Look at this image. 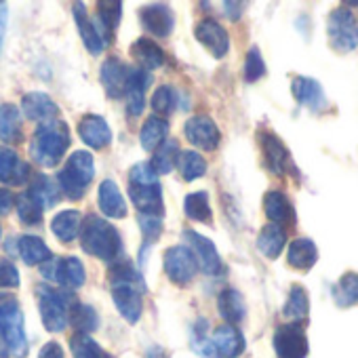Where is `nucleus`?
Wrapping results in <instances>:
<instances>
[{
    "label": "nucleus",
    "instance_id": "obj_14",
    "mask_svg": "<svg viewBox=\"0 0 358 358\" xmlns=\"http://www.w3.org/2000/svg\"><path fill=\"white\" fill-rule=\"evenodd\" d=\"M129 196L137 207L139 215H154L162 217L164 203H162V188L160 184H129Z\"/></svg>",
    "mask_w": 358,
    "mask_h": 358
},
{
    "label": "nucleus",
    "instance_id": "obj_31",
    "mask_svg": "<svg viewBox=\"0 0 358 358\" xmlns=\"http://www.w3.org/2000/svg\"><path fill=\"white\" fill-rule=\"evenodd\" d=\"M287 245V232L285 228L280 226H274V224H268L262 228L259 236H257V249L262 255H266L268 259H276L282 249Z\"/></svg>",
    "mask_w": 358,
    "mask_h": 358
},
{
    "label": "nucleus",
    "instance_id": "obj_10",
    "mask_svg": "<svg viewBox=\"0 0 358 358\" xmlns=\"http://www.w3.org/2000/svg\"><path fill=\"white\" fill-rule=\"evenodd\" d=\"M131 76H133V68L127 66L124 62H120L118 57H108L99 68L101 85L112 99L124 97L129 83H131Z\"/></svg>",
    "mask_w": 358,
    "mask_h": 358
},
{
    "label": "nucleus",
    "instance_id": "obj_56",
    "mask_svg": "<svg viewBox=\"0 0 358 358\" xmlns=\"http://www.w3.org/2000/svg\"><path fill=\"white\" fill-rule=\"evenodd\" d=\"M0 234H3V226H0Z\"/></svg>",
    "mask_w": 358,
    "mask_h": 358
},
{
    "label": "nucleus",
    "instance_id": "obj_36",
    "mask_svg": "<svg viewBox=\"0 0 358 358\" xmlns=\"http://www.w3.org/2000/svg\"><path fill=\"white\" fill-rule=\"evenodd\" d=\"M68 322L76 329V333H93L99 327V316L93 306L74 301L68 310Z\"/></svg>",
    "mask_w": 358,
    "mask_h": 358
},
{
    "label": "nucleus",
    "instance_id": "obj_22",
    "mask_svg": "<svg viewBox=\"0 0 358 358\" xmlns=\"http://www.w3.org/2000/svg\"><path fill=\"white\" fill-rule=\"evenodd\" d=\"M293 97L297 103L310 108L312 112H320L324 106H327V97H324V91L322 87L314 80V78H308V76H295L293 78Z\"/></svg>",
    "mask_w": 358,
    "mask_h": 358
},
{
    "label": "nucleus",
    "instance_id": "obj_25",
    "mask_svg": "<svg viewBox=\"0 0 358 358\" xmlns=\"http://www.w3.org/2000/svg\"><path fill=\"white\" fill-rule=\"evenodd\" d=\"M264 211L268 215V220L274 226H291L295 224V211L291 201L287 199V194L282 192H268L264 199Z\"/></svg>",
    "mask_w": 358,
    "mask_h": 358
},
{
    "label": "nucleus",
    "instance_id": "obj_8",
    "mask_svg": "<svg viewBox=\"0 0 358 358\" xmlns=\"http://www.w3.org/2000/svg\"><path fill=\"white\" fill-rule=\"evenodd\" d=\"M184 238L188 241V249L192 251V255H194L199 268H201L205 274L217 276V274L224 272V262H222V257H220V253H217L213 241H209L207 236H203V234H199V232H194V230H186V232H184Z\"/></svg>",
    "mask_w": 358,
    "mask_h": 358
},
{
    "label": "nucleus",
    "instance_id": "obj_7",
    "mask_svg": "<svg viewBox=\"0 0 358 358\" xmlns=\"http://www.w3.org/2000/svg\"><path fill=\"white\" fill-rule=\"evenodd\" d=\"M162 266H164L166 276L175 285H188L199 270V264H196L192 251L184 245L166 249L162 255Z\"/></svg>",
    "mask_w": 358,
    "mask_h": 358
},
{
    "label": "nucleus",
    "instance_id": "obj_15",
    "mask_svg": "<svg viewBox=\"0 0 358 358\" xmlns=\"http://www.w3.org/2000/svg\"><path fill=\"white\" fill-rule=\"evenodd\" d=\"M30 177H32L30 164L24 162L13 148L0 145V184L20 186L26 184Z\"/></svg>",
    "mask_w": 358,
    "mask_h": 358
},
{
    "label": "nucleus",
    "instance_id": "obj_50",
    "mask_svg": "<svg viewBox=\"0 0 358 358\" xmlns=\"http://www.w3.org/2000/svg\"><path fill=\"white\" fill-rule=\"evenodd\" d=\"M22 278H20V270L15 268V264H11L9 259H0V287L3 289H15L20 287Z\"/></svg>",
    "mask_w": 358,
    "mask_h": 358
},
{
    "label": "nucleus",
    "instance_id": "obj_42",
    "mask_svg": "<svg viewBox=\"0 0 358 358\" xmlns=\"http://www.w3.org/2000/svg\"><path fill=\"white\" fill-rule=\"evenodd\" d=\"M333 297L337 301V306L341 308H350L354 303H358V274L348 272L341 276V280L333 287Z\"/></svg>",
    "mask_w": 358,
    "mask_h": 358
},
{
    "label": "nucleus",
    "instance_id": "obj_23",
    "mask_svg": "<svg viewBox=\"0 0 358 358\" xmlns=\"http://www.w3.org/2000/svg\"><path fill=\"white\" fill-rule=\"evenodd\" d=\"M97 207L106 217L122 220L127 215V203L120 194V188L112 182V179H103L97 190Z\"/></svg>",
    "mask_w": 358,
    "mask_h": 358
},
{
    "label": "nucleus",
    "instance_id": "obj_13",
    "mask_svg": "<svg viewBox=\"0 0 358 358\" xmlns=\"http://www.w3.org/2000/svg\"><path fill=\"white\" fill-rule=\"evenodd\" d=\"M139 22L143 26V30H148L150 34H154L156 38H166L173 32L175 20H173V11L169 5L162 3H154V5H145L139 9Z\"/></svg>",
    "mask_w": 358,
    "mask_h": 358
},
{
    "label": "nucleus",
    "instance_id": "obj_29",
    "mask_svg": "<svg viewBox=\"0 0 358 358\" xmlns=\"http://www.w3.org/2000/svg\"><path fill=\"white\" fill-rule=\"evenodd\" d=\"M150 85V72L141 70V68H133V76L129 83V89L124 93V101H127V112L131 116H139L143 112V93Z\"/></svg>",
    "mask_w": 358,
    "mask_h": 358
},
{
    "label": "nucleus",
    "instance_id": "obj_4",
    "mask_svg": "<svg viewBox=\"0 0 358 358\" xmlns=\"http://www.w3.org/2000/svg\"><path fill=\"white\" fill-rule=\"evenodd\" d=\"M36 293L45 329L51 333H62L68 327V310L76 299L72 295L68 297V291H53L47 285H41Z\"/></svg>",
    "mask_w": 358,
    "mask_h": 358
},
{
    "label": "nucleus",
    "instance_id": "obj_38",
    "mask_svg": "<svg viewBox=\"0 0 358 358\" xmlns=\"http://www.w3.org/2000/svg\"><path fill=\"white\" fill-rule=\"evenodd\" d=\"M177 158H179V143L175 139H171V141H164L160 148L154 150L150 166L154 169L156 175H166L177 166Z\"/></svg>",
    "mask_w": 358,
    "mask_h": 358
},
{
    "label": "nucleus",
    "instance_id": "obj_37",
    "mask_svg": "<svg viewBox=\"0 0 358 358\" xmlns=\"http://www.w3.org/2000/svg\"><path fill=\"white\" fill-rule=\"evenodd\" d=\"M308 312H310V301H308V293L303 287L299 285H293L291 291H289V299L282 308V316L289 318L291 322H301L308 318Z\"/></svg>",
    "mask_w": 358,
    "mask_h": 358
},
{
    "label": "nucleus",
    "instance_id": "obj_55",
    "mask_svg": "<svg viewBox=\"0 0 358 358\" xmlns=\"http://www.w3.org/2000/svg\"><path fill=\"white\" fill-rule=\"evenodd\" d=\"M148 358H169V356H166V352L160 345H152L148 350Z\"/></svg>",
    "mask_w": 358,
    "mask_h": 358
},
{
    "label": "nucleus",
    "instance_id": "obj_46",
    "mask_svg": "<svg viewBox=\"0 0 358 358\" xmlns=\"http://www.w3.org/2000/svg\"><path fill=\"white\" fill-rule=\"evenodd\" d=\"M266 74V64H264V57L259 53L257 47H251L247 57H245V80L247 83H255L259 80L262 76Z\"/></svg>",
    "mask_w": 358,
    "mask_h": 358
},
{
    "label": "nucleus",
    "instance_id": "obj_32",
    "mask_svg": "<svg viewBox=\"0 0 358 358\" xmlns=\"http://www.w3.org/2000/svg\"><path fill=\"white\" fill-rule=\"evenodd\" d=\"M20 255L22 259L28 264V266H43L47 262L53 259V253L51 249L47 247V243L38 236H32V234H26L20 238Z\"/></svg>",
    "mask_w": 358,
    "mask_h": 358
},
{
    "label": "nucleus",
    "instance_id": "obj_11",
    "mask_svg": "<svg viewBox=\"0 0 358 358\" xmlns=\"http://www.w3.org/2000/svg\"><path fill=\"white\" fill-rule=\"evenodd\" d=\"M184 135L186 139L207 152H213L220 141H222V133L217 129V124L213 122V118L209 116H192L186 124H184Z\"/></svg>",
    "mask_w": 358,
    "mask_h": 358
},
{
    "label": "nucleus",
    "instance_id": "obj_6",
    "mask_svg": "<svg viewBox=\"0 0 358 358\" xmlns=\"http://www.w3.org/2000/svg\"><path fill=\"white\" fill-rule=\"evenodd\" d=\"M43 276L51 282H59L66 289H80L87 280L85 266L78 257H53L51 262L43 264Z\"/></svg>",
    "mask_w": 358,
    "mask_h": 358
},
{
    "label": "nucleus",
    "instance_id": "obj_51",
    "mask_svg": "<svg viewBox=\"0 0 358 358\" xmlns=\"http://www.w3.org/2000/svg\"><path fill=\"white\" fill-rule=\"evenodd\" d=\"M15 201H17V196L11 190L0 188V215H9L11 209L15 207Z\"/></svg>",
    "mask_w": 358,
    "mask_h": 358
},
{
    "label": "nucleus",
    "instance_id": "obj_12",
    "mask_svg": "<svg viewBox=\"0 0 358 358\" xmlns=\"http://www.w3.org/2000/svg\"><path fill=\"white\" fill-rule=\"evenodd\" d=\"M194 36L215 59L226 57V53L230 49V36H228L226 28H222V24H217L215 20L199 22L194 28Z\"/></svg>",
    "mask_w": 358,
    "mask_h": 358
},
{
    "label": "nucleus",
    "instance_id": "obj_16",
    "mask_svg": "<svg viewBox=\"0 0 358 358\" xmlns=\"http://www.w3.org/2000/svg\"><path fill=\"white\" fill-rule=\"evenodd\" d=\"M141 293L143 291L139 287H133V285H112L114 306L129 324H135L141 318V310H143Z\"/></svg>",
    "mask_w": 358,
    "mask_h": 358
},
{
    "label": "nucleus",
    "instance_id": "obj_2",
    "mask_svg": "<svg viewBox=\"0 0 358 358\" xmlns=\"http://www.w3.org/2000/svg\"><path fill=\"white\" fill-rule=\"evenodd\" d=\"M80 243H83L85 253H89L106 264L116 262L122 251V238H120L118 230L99 215H87L83 220Z\"/></svg>",
    "mask_w": 358,
    "mask_h": 358
},
{
    "label": "nucleus",
    "instance_id": "obj_17",
    "mask_svg": "<svg viewBox=\"0 0 358 358\" xmlns=\"http://www.w3.org/2000/svg\"><path fill=\"white\" fill-rule=\"evenodd\" d=\"M122 17V3L118 0H106V3H97V20H91L101 43L108 47L114 38V32Z\"/></svg>",
    "mask_w": 358,
    "mask_h": 358
},
{
    "label": "nucleus",
    "instance_id": "obj_21",
    "mask_svg": "<svg viewBox=\"0 0 358 358\" xmlns=\"http://www.w3.org/2000/svg\"><path fill=\"white\" fill-rule=\"evenodd\" d=\"M262 150H264L266 164L274 175H285L293 166L285 143L274 133H262Z\"/></svg>",
    "mask_w": 358,
    "mask_h": 358
},
{
    "label": "nucleus",
    "instance_id": "obj_19",
    "mask_svg": "<svg viewBox=\"0 0 358 358\" xmlns=\"http://www.w3.org/2000/svg\"><path fill=\"white\" fill-rule=\"evenodd\" d=\"M217 358H238L245 352V337L232 324H222L215 329L211 339Z\"/></svg>",
    "mask_w": 358,
    "mask_h": 358
},
{
    "label": "nucleus",
    "instance_id": "obj_5",
    "mask_svg": "<svg viewBox=\"0 0 358 358\" xmlns=\"http://www.w3.org/2000/svg\"><path fill=\"white\" fill-rule=\"evenodd\" d=\"M329 43L339 53H352L358 47V20L350 7L333 9L327 22Z\"/></svg>",
    "mask_w": 358,
    "mask_h": 358
},
{
    "label": "nucleus",
    "instance_id": "obj_24",
    "mask_svg": "<svg viewBox=\"0 0 358 358\" xmlns=\"http://www.w3.org/2000/svg\"><path fill=\"white\" fill-rule=\"evenodd\" d=\"M131 57L137 62V66L145 72L150 70H158L164 66L166 62V55L164 51L150 38H137L133 45H131Z\"/></svg>",
    "mask_w": 358,
    "mask_h": 358
},
{
    "label": "nucleus",
    "instance_id": "obj_40",
    "mask_svg": "<svg viewBox=\"0 0 358 358\" xmlns=\"http://www.w3.org/2000/svg\"><path fill=\"white\" fill-rule=\"evenodd\" d=\"M20 310V301L13 293H0V358H9V339H7V318Z\"/></svg>",
    "mask_w": 358,
    "mask_h": 358
},
{
    "label": "nucleus",
    "instance_id": "obj_45",
    "mask_svg": "<svg viewBox=\"0 0 358 358\" xmlns=\"http://www.w3.org/2000/svg\"><path fill=\"white\" fill-rule=\"evenodd\" d=\"M15 207H17L20 220H22L26 226H38V224L43 222V211H45V209H43L28 192H24V194L17 196Z\"/></svg>",
    "mask_w": 358,
    "mask_h": 358
},
{
    "label": "nucleus",
    "instance_id": "obj_41",
    "mask_svg": "<svg viewBox=\"0 0 358 358\" xmlns=\"http://www.w3.org/2000/svg\"><path fill=\"white\" fill-rule=\"evenodd\" d=\"M177 169H179V173H182V177L186 179V182H194V179H199V177H203L207 173V162L199 152L186 150V152H179Z\"/></svg>",
    "mask_w": 358,
    "mask_h": 358
},
{
    "label": "nucleus",
    "instance_id": "obj_53",
    "mask_svg": "<svg viewBox=\"0 0 358 358\" xmlns=\"http://www.w3.org/2000/svg\"><path fill=\"white\" fill-rule=\"evenodd\" d=\"M224 9H226V15L230 17V22H238L245 5L243 3H224Z\"/></svg>",
    "mask_w": 358,
    "mask_h": 358
},
{
    "label": "nucleus",
    "instance_id": "obj_28",
    "mask_svg": "<svg viewBox=\"0 0 358 358\" xmlns=\"http://www.w3.org/2000/svg\"><path fill=\"white\" fill-rule=\"evenodd\" d=\"M0 139L9 145L22 141V112L13 103H0Z\"/></svg>",
    "mask_w": 358,
    "mask_h": 358
},
{
    "label": "nucleus",
    "instance_id": "obj_52",
    "mask_svg": "<svg viewBox=\"0 0 358 358\" xmlns=\"http://www.w3.org/2000/svg\"><path fill=\"white\" fill-rule=\"evenodd\" d=\"M38 358H66V354H64V348L57 341H49V343L43 345Z\"/></svg>",
    "mask_w": 358,
    "mask_h": 358
},
{
    "label": "nucleus",
    "instance_id": "obj_47",
    "mask_svg": "<svg viewBox=\"0 0 358 358\" xmlns=\"http://www.w3.org/2000/svg\"><path fill=\"white\" fill-rule=\"evenodd\" d=\"M175 108V91L166 85L158 87L152 95V110L160 116H169Z\"/></svg>",
    "mask_w": 358,
    "mask_h": 358
},
{
    "label": "nucleus",
    "instance_id": "obj_54",
    "mask_svg": "<svg viewBox=\"0 0 358 358\" xmlns=\"http://www.w3.org/2000/svg\"><path fill=\"white\" fill-rule=\"evenodd\" d=\"M5 30H7V7H5L3 3H0V53H3Z\"/></svg>",
    "mask_w": 358,
    "mask_h": 358
},
{
    "label": "nucleus",
    "instance_id": "obj_27",
    "mask_svg": "<svg viewBox=\"0 0 358 358\" xmlns=\"http://www.w3.org/2000/svg\"><path fill=\"white\" fill-rule=\"evenodd\" d=\"M72 9H74V22H76V26H78V34H80V38H83V43H85V47H87V51H89L91 55H99V53L106 49V45L101 43V38H99V34H97V30H95L91 17L87 15L85 5H83V3H74Z\"/></svg>",
    "mask_w": 358,
    "mask_h": 358
},
{
    "label": "nucleus",
    "instance_id": "obj_9",
    "mask_svg": "<svg viewBox=\"0 0 358 358\" xmlns=\"http://www.w3.org/2000/svg\"><path fill=\"white\" fill-rule=\"evenodd\" d=\"M274 350L278 358H306L308 356V337L297 322H289L276 329Z\"/></svg>",
    "mask_w": 358,
    "mask_h": 358
},
{
    "label": "nucleus",
    "instance_id": "obj_30",
    "mask_svg": "<svg viewBox=\"0 0 358 358\" xmlns=\"http://www.w3.org/2000/svg\"><path fill=\"white\" fill-rule=\"evenodd\" d=\"M217 310L222 314V318L228 322V324H238L243 322L245 314H247V306H245V299L243 295L236 291V289H226L220 293L217 297Z\"/></svg>",
    "mask_w": 358,
    "mask_h": 358
},
{
    "label": "nucleus",
    "instance_id": "obj_26",
    "mask_svg": "<svg viewBox=\"0 0 358 358\" xmlns=\"http://www.w3.org/2000/svg\"><path fill=\"white\" fill-rule=\"evenodd\" d=\"M30 179H32V182L28 186V194L43 209H53L62 199V190H59L57 182H53V179L47 177V175H36V177H30Z\"/></svg>",
    "mask_w": 358,
    "mask_h": 358
},
{
    "label": "nucleus",
    "instance_id": "obj_49",
    "mask_svg": "<svg viewBox=\"0 0 358 358\" xmlns=\"http://www.w3.org/2000/svg\"><path fill=\"white\" fill-rule=\"evenodd\" d=\"M129 184H158V175L150 162H137L129 169Z\"/></svg>",
    "mask_w": 358,
    "mask_h": 358
},
{
    "label": "nucleus",
    "instance_id": "obj_48",
    "mask_svg": "<svg viewBox=\"0 0 358 358\" xmlns=\"http://www.w3.org/2000/svg\"><path fill=\"white\" fill-rule=\"evenodd\" d=\"M139 228H141V236H143V249H148V245L158 241L162 234V217L139 215Z\"/></svg>",
    "mask_w": 358,
    "mask_h": 358
},
{
    "label": "nucleus",
    "instance_id": "obj_39",
    "mask_svg": "<svg viewBox=\"0 0 358 358\" xmlns=\"http://www.w3.org/2000/svg\"><path fill=\"white\" fill-rule=\"evenodd\" d=\"M184 213L192 222L211 224L213 211H211V205H209V194L207 192H192V194H188L184 199Z\"/></svg>",
    "mask_w": 358,
    "mask_h": 358
},
{
    "label": "nucleus",
    "instance_id": "obj_35",
    "mask_svg": "<svg viewBox=\"0 0 358 358\" xmlns=\"http://www.w3.org/2000/svg\"><path fill=\"white\" fill-rule=\"evenodd\" d=\"M80 226H83V217L74 209L57 213L51 222V230L62 243H72L80 234Z\"/></svg>",
    "mask_w": 358,
    "mask_h": 358
},
{
    "label": "nucleus",
    "instance_id": "obj_33",
    "mask_svg": "<svg viewBox=\"0 0 358 358\" xmlns=\"http://www.w3.org/2000/svg\"><path fill=\"white\" fill-rule=\"evenodd\" d=\"M289 266L297 270H310L318 259V249L310 238H297L289 245Z\"/></svg>",
    "mask_w": 358,
    "mask_h": 358
},
{
    "label": "nucleus",
    "instance_id": "obj_3",
    "mask_svg": "<svg viewBox=\"0 0 358 358\" xmlns=\"http://www.w3.org/2000/svg\"><path fill=\"white\" fill-rule=\"evenodd\" d=\"M93 177H95L93 156L87 150H78L66 160V166L59 171L57 186L72 201H80L85 196L87 188L91 186Z\"/></svg>",
    "mask_w": 358,
    "mask_h": 358
},
{
    "label": "nucleus",
    "instance_id": "obj_43",
    "mask_svg": "<svg viewBox=\"0 0 358 358\" xmlns=\"http://www.w3.org/2000/svg\"><path fill=\"white\" fill-rule=\"evenodd\" d=\"M108 278H110V285H133V287H139L141 291L145 289L141 274L135 270V266L131 262H116L110 268Z\"/></svg>",
    "mask_w": 358,
    "mask_h": 358
},
{
    "label": "nucleus",
    "instance_id": "obj_34",
    "mask_svg": "<svg viewBox=\"0 0 358 358\" xmlns=\"http://www.w3.org/2000/svg\"><path fill=\"white\" fill-rule=\"evenodd\" d=\"M166 135H169V122L160 116H150L145 118V122L141 124V131H139V141L145 150H156L160 148L164 141H166Z\"/></svg>",
    "mask_w": 358,
    "mask_h": 358
},
{
    "label": "nucleus",
    "instance_id": "obj_1",
    "mask_svg": "<svg viewBox=\"0 0 358 358\" xmlns=\"http://www.w3.org/2000/svg\"><path fill=\"white\" fill-rule=\"evenodd\" d=\"M72 143L70 129L64 120H51L36 129L30 143V158L41 166H57Z\"/></svg>",
    "mask_w": 358,
    "mask_h": 358
},
{
    "label": "nucleus",
    "instance_id": "obj_18",
    "mask_svg": "<svg viewBox=\"0 0 358 358\" xmlns=\"http://www.w3.org/2000/svg\"><path fill=\"white\" fill-rule=\"evenodd\" d=\"M78 135L93 150H103L112 141V131H110L108 122L101 116H97V114H87V116L80 118Z\"/></svg>",
    "mask_w": 358,
    "mask_h": 358
},
{
    "label": "nucleus",
    "instance_id": "obj_20",
    "mask_svg": "<svg viewBox=\"0 0 358 358\" xmlns=\"http://www.w3.org/2000/svg\"><path fill=\"white\" fill-rule=\"evenodd\" d=\"M22 110H24V114H26L30 120L41 122V124L55 120V116H57V112H59L57 103H55L47 93H41V91H34V93L24 95V99H22Z\"/></svg>",
    "mask_w": 358,
    "mask_h": 358
},
{
    "label": "nucleus",
    "instance_id": "obj_44",
    "mask_svg": "<svg viewBox=\"0 0 358 358\" xmlns=\"http://www.w3.org/2000/svg\"><path fill=\"white\" fill-rule=\"evenodd\" d=\"M70 350H72V356L74 358H112L108 356L99 343L91 337V335H85V333H76L72 335L70 339Z\"/></svg>",
    "mask_w": 358,
    "mask_h": 358
}]
</instances>
